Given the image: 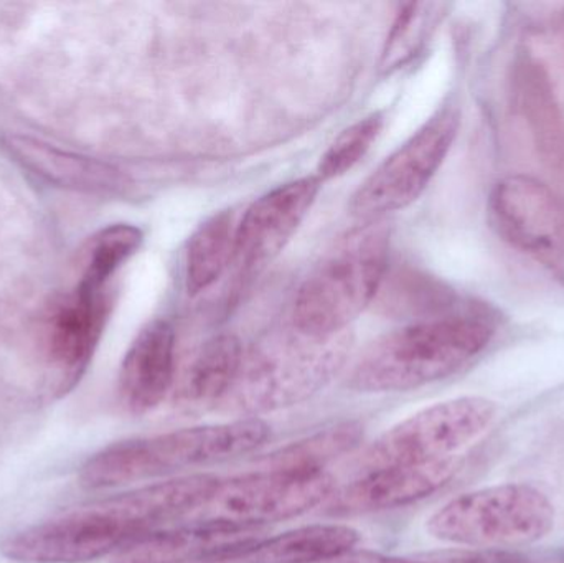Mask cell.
I'll return each mask as SVG.
<instances>
[{"label": "cell", "mask_w": 564, "mask_h": 563, "mask_svg": "<svg viewBox=\"0 0 564 563\" xmlns=\"http://www.w3.org/2000/svg\"><path fill=\"white\" fill-rule=\"evenodd\" d=\"M217 481L214 475H188L111 496L17 532L0 545V552L17 563H88L111 557L139 535L191 519Z\"/></svg>", "instance_id": "obj_1"}, {"label": "cell", "mask_w": 564, "mask_h": 563, "mask_svg": "<svg viewBox=\"0 0 564 563\" xmlns=\"http://www.w3.org/2000/svg\"><path fill=\"white\" fill-rule=\"evenodd\" d=\"M270 435L261 419H235L126 440L93 455L83 465L79 483L88 489H111L167 478L240 458L264 445Z\"/></svg>", "instance_id": "obj_2"}, {"label": "cell", "mask_w": 564, "mask_h": 563, "mask_svg": "<svg viewBox=\"0 0 564 563\" xmlns=\"http://www.w3.org/2000/svg\"><path fill=\"white\" fill-rule=\"evenodd\" d=\"M492 337L489 323L470 316L411 324L375 340L355 362L348 387L364 393L421 389L463 369Z\"/></svg>", "instance_id": "obj_3"}, {"label": "cell", "mask_w": 564, "mask_h": 563, "mask_svg": "<svg viewBox=\"0 0 564 563\" xmlns=\"http://www.w3.org/2000/svg\"><path fill=\"white\" fill-rule=\"evenodd\" d=\"M388 258L390 230L383 220L348 231L299 288L292 326L314 337L344 334L377 296Z\"/></svg>", "instance_id": "obj_4"}, {"label": "cell", "mask_w": 564, "mask_h": 563, "mask_svg": "<svg viewBox=\"0 0 564 563\" xmlns=\"http://www.w3.org/2000/svg\"><path fill=\"white\" fill-rule=\"evenodd\" d=\"M344 334L314 337L294 326L245 354L240 379L225 409L241 419L299 405L324 389L347 359Z\"/></svg>", "instance_id": "obj_5"}, {"label": "cell", "mask_w": 564, "mask_h": 563, "mask_svg": "<svg viewBox=\"0 0 564 563\" xmlns=\"http://www.w3.org/2000/svg\"><path fill=\"white\" fill-rule=\"evenodd\" d=\"M555 521V505L542 489L507 483L451 499L427 519L426 529L446 544L503 551L542 541Z\"/></svg>", "instance_id": "obj_6"}, {"label": "cell", "mask_w": 564, "mask_h": 563, "mask_svg": "<svg viewBox=\"0 0 564 563\" xmlns=\"http://www.w3.org/2000/svg\"><path fill=\"white\" fill-rule=\"evenodd\" d=\"M499 405L467 396L434 403L391 426L361 455L360 473L457 458L496 422Z\"/></svg>", "instance_id": "obj_7"}, {"label": "cell", "mask_w": 564, "mask_h": 563, "mask_svg": "<svg viewBox=\"0 0 564 563\" xmlns=\"http://www.w3.org/2000/svg\"><path fill=\"white\" fill-rule=\"evenodd\" d=\"M460 128V109L447 102L388 155L355 192L350 212L361 221L383 220L417 201L446 161Z\"/></svg>", "instance_id": "obj_8"}, {"label": "cell", "mask_w": 564, "mask_h": 563, "mask_svg": "<svg viewBox=\"0 0 564 563\" xmlns=\"http://www.w3.org/2000/svg\"><path fill=\"white\" fill-rule=\"evenodd\" d=\"M334 492L327 473H295L268 468L218 478L205 505L191 521H217L245 528L267 529L325 505Z\"/></svg>", "instance_id": "obj_9"}, {"label": "cell", "mask_w": 564, "mask_h": 563, "mask_svg": "<svg viewBox=\"0 0 564 563\" xmlns=\"http://www.w3.org/2000/svg\"><path fill=\"white\" fill-rule=\"evenodd\" d=\"M489 218L510 247L564 286V204L549 185L522 174L502 178L490 192Z\"/></svg>", "instance_id": "obj_10"}, {"label": "cell", "mask_w": 564, "mask_h": 563, "mask_svg": "<svg viewBox=\"0 0 564 563\" xmlns=\"http://www.w3.org/2000/svg\"><path fill=\"white\" fill-rule=\"evenodd\" d=\"M112 310L111 288L75 290L52 304L43 323V356L52 392L66 396L91 364Z\"/></svg>", "instance_id": "obj_11"}, {"label": "cell", "mask_w": 564, "mask_h": 563, "mask_svg": "<svg viewBox=\"0 0 564 563\" xmlns=\"http://www.w3.org/2000/svg\"><path fill=\"white\" fill-rule=\"evenodd\" d=\"M457 469L459 459L451 458L360 473L344 488L334 489L325 501V512L337 518H351L404 508L443 489Z\"/></svg>", "instance_id": "obj_12"}, {"label": "cell", "mask_w": 564, "mask_h": 563, "mask_svg": "<svg viewBox=\"0 0 564 563\" xmlns=\"http://www.w3.org/2000/svg\"><path fill=\"white\" fill-rule=\"evenodd\" d=\"M321 187L317 175H311L261 195L238 221L235 260L247 268L274 260L307 217Z\"/></svg>", "instance_id": "obj_13"}, {"label": "cell", "mask_w": 564, "mask_h": 563, "mask_svg": "<svg viewBox=\"0 0 564 563\" xmlns=\"http://www.w3.org/2000/svg\"><path fill=\"white\" fill-rule=\"evenodd\" d=\"M264 534L267 529L191 521L132 539L111 555V563H214L254 544Z\"/></svg>", "instance_id": "obj_14"}, {"label": "cell", "mask_w": 564, "mask_h": 563, "mask_svg": "<svg viewBox=\"0 0 564 563\" xmlns=\"http://www.w3.org/2000/svg\"><path fill=\"white\" fill-rule=\"evenodd\" d=\"M177 340L171 323L154 320L139 331L126 353L118 379L119 403L131 415H145L174 392Z\"/></svg>", "instance_id": "obj_15"}, {"label": "cell", "mask_w": 564, "mask_h": 563, "mask_svg": "<svg viewBox=\"0 0 564 563\" xmlns=\"http://www.w3.org/2000/svg\"><path fill=\"white\" fill-rule=\"evenodd\" d=\"M245 354L243 344L234 334L207 340L175 383V409L197 415L224 407L240 379Z\"/></svg>", "instance_id": "obj_16"}, {"label": "cell", "mask_w": 564, "mask_h": 563, "mask_svg": "<svg viewBox=\"0 0 564 563\" xmlns=\"http://www.w3.org/2000/svg\"><path fill=\"white\" fill-rule=\"evenodd\" d=\"M7 145L17 161L50 184L101 195L122 194L129 187V178L115 165L62 151L39 139L13 136Z\"/></svg>", "instance_id": "obj_17"}, {"label": "cell", "mask_w": 564, "mask_h": 563, "mask_svg": "<svg viewBox=\"0 0 564 563\" xmlns=\"http://www.w3.org/2000/svg\"><path fill=\"white\" fill-rule=\"evenodd\" d=\"M360 534L341 524H314L263 538L214 563H330L355 551Z\"/></svg>", "instance_id": "obj_18"}, {"label": "cell", "mask_w": 564, "mask_h": 563, "mask_svg": "<svg viewBox=\"0 0 564 563\" xmlns=\"http://www.w3.org/2000/svg\"><path fill=\"white\" fill-rule=\"evenodd\" d=\"M238 224L231 210L220 212L192 235L185 253V286L197 296L214 286L237 253Z\"/></svg>", "instance_id": "obj_19"}, {"label": "cell", "mask_w": 564, "mask_h": 563, "mask_svg": "<svg viewBox=\"0 0 564 563\" xmlns=\"http://www.w3.org/2000/svg\"><path fill=\"white\" fill-rule=\"evenodd\" d=\"M364 439L360 423H337L281 448L268 458V468L295 473H324L328 463L354 452Z\"/></svg>", "instance_id": "obj_20"}, {"label": "cell", "mask_w": 564, "mask_h": 563, "mask_svg": "<svg viewBox=\"0 0 564 563\" xmlns=\"http://www.w3.org/2000/svg\"><path fill=\"white\" fill-rule=\"evenodd\" d=\"M144 235L138 227L128 224L102 228L89 240L82 261L78 284L106 290L119 268L138 253Z\"/></svg>", "instance_id": "obj_21"}, {"label": "cell", "mask_w": 564, "mask_h": 563, "mask_svg": "<svg viewBox=\"0 0 564 563\" xmlns=\"http://www.w3.org/2000/svg\"><path fill=\"white\" fill-rule=\"evenodd\" d=\"M440 9H443L440 3L411 2L401 6L381 53L380 72L383 75H391L413 62L431 32L436 29L441 19Z\"/></svg>", "instance_id": "obj_22"}, {"label": "cell", "mask_w": 564, "mask_h": 563, "mask_svg": "<svg viewBox=\"0 0 564 563\" xmlns=\"http://www.w3.org/2000/svg\"><path fill=\"white\" fill-rule=\"evenodd\" d=\"M384 119L381 112H371L367 118L358 119L340 132L328 145L317 167V178L324 182L334 181L350 172L377 142L383 129Z\"/></svg>", "instance_id": "obj_23"}, {"label": "cell", "mask_w": 564, "mask_h": 563, "mask_svg": "<svg viewBox=\"0 0 564 563\" xmlns=\"http://www.w3.org/2000/svg\"><path fill=\"white\" fill-rule=\"evenodd\" d=\"M444 563V562H443ZM446 563H533L530 559L506 551H476L469 554L454 555Z\"/></svg>", "instance_id": "obj_24"}, {"label": "cell", "mask_w": 564, "mask_h": 563, "mask_svg": "<svg viewBox=\"0 0 564 563\" xmlns=\"http://www.w3.org/2000/svg\"><path fill=\"white\" fill-rule=\"evenodd\" d=\"M330 563H437L424 561H411V559L388 557V555L375 554V552H350L345 557ZM443 563V562H441Z\"/></svg>", "instance_id": "obj_25"}]
</instances>
